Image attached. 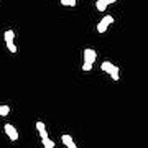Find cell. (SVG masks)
Returning <instances> with one entry per match:
<instances>
[{"label":"cell","instance_id":"1","mask_svg":"<svg viewBox=\"0 0 148 148\" xmlns=\"http://www.w3.org/2000/svg\"><path fill=\"white\" fill-rule=\"evenodd\" d=\"M3 38H5V43H7V48H8V51L10 53H16L18 51V48H16L15 45V33H13V30H7L5 35H3Z\"/></svg>","mask_w":148,"mask_h":148},{"label":"cell","instance_id":"2","mask_svg":"<svg viewBox=\"0 0 148 148\" xmlns=\"http://www.w3.org/2000/svg\"><path fill=\"white\" fill-rule=\"evenodd\" d=\"M110 23H114V16H112V15H106L101 21H99V23H97V32H99V33H106Z\"/></svg>","mask_w":148,"mask_h":148},{"label":"cell","instance_id":"3","mask_svg":"<svg viewBox=\"0 0 148 148\" xmlns=\"http://www.w3.org/2000/svg\"><path fill=\"white\" fill-rule=\"evenodd\" d=\"M95 59H97V53H95V49L92 48H86L84 49V63H95Z\"/></svg>","mask_w":148,"mask_h":148},{"label":"cell","instance_id":"4","mask_svg":"<svg viewBox=\"0 0 148 148\" xmlns=\"http://www.w3.org/2000/svg\"><path fill=\"white\" fill-rule=\"evenodd\" d=\"M3 128H5V133L10 137L12 142H16V140H18V132H16V128L13 127L12 123H5V127Z\"/></svg>","mask_w":148,"mask_h":148},{"label":"cell","instance_id":"5","mask_svg":"<svg viewBox=\"0 0 148 148\" xmlns=\"http://www.w3.org/2000/svg\"><path fill=\"white\" fill-rule=\"evenodd\" d=\"M101 68H102V71H104V73H107L109 76H110V73L115 69V64L110 63V61H104V63L101 64Z\"/></svg>","mask_w":148,"mask_h":148},{"label":"cell","instance_id":"6","mask_svg":"<svg viewBox=\"0 0 148 148\" xmlns=\"http://www.w3.org/2000/svg\"><path fill=\"white\" fill-rule=\"evenodd\" d=\"M61 142H63V145H66V147L74 145V140H73L71 135H61Z\"/></svg>","mask_w":148,"mask_h":148},{"label":"cell","instance_id":"7","mask_svg":"<svg viewBox=\"0 0 148 148\" xmlns=\"http://www.w3.org/2000/svg\"><path fill=\"white\" fill-rule=\"evenodd\" d=\"M95 8L99 12H104L107 8V2L106 0H97V2H95Z\"/></svg>","mask_w":148,"mask_h":148},{"label":"cell","instance_id":"8","mask_svg":"<svg viewBox=\"0 0 148 148\" xmlns=\"http://www.w3.org/2000/svg\"><path fill=\"white\" fill-rule=\"evenodd\" d=\"M41 142H43V147H45V148H54V142H53L49 137H48V138H43Z\"/></svg>","mask_w":148,"mask_h":148},{"label":"cell","instance_id":"9","mask_svg":"<svg viewBox=\"0 0 148 148\" xmlns=\"http://www.w3.org/2000/svg\"><path fill=\"white\" fill-rule=\"evenodd\" d=\"M10 114V107L8 106H0V117H7Z\"/></svg>","mask_w":148,"mask_h":148},{"label":"cell","instance_id":"10","mask_svg":"<svg viewBox=\"0 0 148 148\" xmlns=\"http://www.w3.org/2000/svg\"><path fill=\"white\" fill-rule=\"evenodd\" d=\"M61 3H63L64 7H76V0H61Z\"/></svg>","mask_w":148,"mask_h":148},{"label":"cell","instance_id":"11","mask_svg":"<svg viewBox=\"0 0 148 148\" xmlns=\"http://www.w3.org/2000/svg\"><path fill=\"white\" fill-rule=\"evenodd\" d=\"M110 77H112L114 81H119V79H120V76H119V68H117V66H115V69L110 73Z\"/></svg>","mask_w":148,"mask_h":148},{"label":"cell","instance_id":"12","mask_svg":"<svg viewBox=\"0 0 148 148\" xmlns=\"http://www.w3.org/2000/svg\"><path fill=\"white\" fill-rule=\"evenodd\" d=\"M36 128H38V132H40V133L46 130V127H45V123H43V122H36Z\"/></svg>","mask_w":148,"mask_h":148},{"label":"cell","instance_id":"13","mask_svg":"<svg viewBox=\"0 0 148 148\" xmlns=\"http://www.w3.org/2000/svg\"><path fill=\"white\" fill-rule=\"evenodd\" d=\"M90 69H92V63H84L82 64V71L87 73V71H90Z\"/></svg>","mask_w":148,"mask_h":148},{"label":"cell","instance_id":"14","mask_svg":"<svg viewBox=\"0 0 148 148\" xmlns=\"http://www.w3.org/2000/svg\"><path fill=\"white\" fill-rule=\"evenodd\" d=\"M40 137H41V140H43V138H48V130L41 132V133H40Z\"/></svg>","mask_w":148,"mask_h":148},{"label":"cell","instance_id":"15","mask_svg":"<svg viewBox=\"0 0 148 148\" xmlns=\"http://www.w3.org/2000/svg\"><path fill=\"white\" fill-rule=\"evenodd\" d=\"M106 2H107V5H110V3H115L117 0H106Z\"/></svg>","mask_w":148,"mask_h":148},{"label":"cell","instance_id":"16","mask_svg":"<svg viewBox=\"0 0 148 148\" xmlns=\"http://www.w3.org/2000/svg\"><path fill=\"white\" fill-rule=\"evenodd\" d=\"M68 148H77V147H76V143H74V145H71V147H68Z\"/></svg>","mask_w":148,"mask_h":148}]
</instances>
